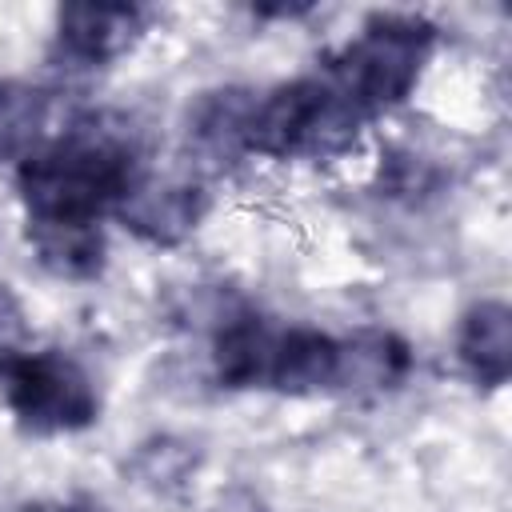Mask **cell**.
<instances>
[{
    "mask_svg": "<svg viewBox=\"0 0 512 512\" xmlns=\"http://www.w3.org/2000/svg\"><path fill=\"white\" fill-rule=\"evenodd\" d=\"M140 152L124 128L104 120L72 124L48 148L20 160L16 188L28 224H100L140 184Z\"/></svg>",
    "mask_w": 512,
    "mask_h": 512,
    "instance_id": "6da1fadb",
    "label": "cell"
},
{
    "mask_svg": "<svg viewBox=\"0 0 512 512\" xmlns=\"http://www.w3.org/2000/svg\"><path fill=\"white\" fill-rule=\"evenodd\" d=\"M364 112L328 80L304 76L252 104L248 152L276 160H328L356 144Z\"/></svg>",
    "mask_w": 512,
    "mask_h": 512,
    "instance_id": "7a4b0ae2",
    "label": "cell"
},
{
    "mask_svg": "<svg viewBox=\"0 0 512 512\" xmlns=\"http://www.w3.org/2000/svg\"><path fill=\"white\" fill-rule=\"evenodd\" d=\"M432 48V24L420 16H372L364 32L336 56L328 60L324 76L364 112H388L396 108L420 80L424 60Z\"/></svg>",
    "mask_w": 512,
    "mask_h": 512,
    "instance_id": "3957f363",
    "label": "cell"
},
{
    "mask_svg": "<svg viewBox=\"0 0 512 512\" xmlns=\"http://www.w3.org/2000/svg\"><path fill=\"white\" fill-rule=\"evenodd\" d=\"M0 392L16 420L32 432H76L96 420V388L64 352L0 356Z\"/></svg>",
    "mask_w": 512,
    "mask_h": 512,
    "instance_id": "277c9868",
    "label": "cell"
},
{
    "mask_svg": "<svg viewBox=\"0 0 512 512\" xmlns=\"http://www.w3.org/2000/svg\"><path fill=\"white\" fill-rule=\"evenodd\" d=\"M140 24L132 4H68L56 16V48L76 68H100L132 48Z\"/></svg>",
    "mask_w": 512,
    "mask_h": 512,
    "instance_id": "5b68a950",
    "label": "cell"
},
{
    "mask_svg": "<svg viewBox=\"0 0 512 512\" xmlns=\"http://www.w3.org/2000/svg\"><path fill=\"white\" fill-rule=\"evenodd\" d=\"M336 380H340V340L316 328H276L264 388L308 396L320 388H336Z\"/></svg>",
    "mask_w": 512,
    "mask_h": 512,
    "instance_id": "8992f818",
    "label": "cell"
},
{
    "mask_svg": "<svg viewBox=\"0 0 512 512\" xmlns=\"http://www.w3.org/2000/svg\"><path fill=\"white\" fill-rule=\"evenodd\" d=\"M116 216L124 220V228H132L136 236H144L152 244H176L200 224L204 192L184 180H172V184L140 180L128 192V200L116 208Z\"/></svg>",
    "mask_w": 512,
    "mask_h": 512,
    "instance_id": "52a82bcc",
    "label": "cell"
},
{
    "mask_svg": "<svg viewBox=\"0 0 512 512\" xmlns=\"http://www.w3.org/2000/svg\"><path fill=\"white\" fill-rule=\"evenodd\" d=\"M456 348H460L464 368L480 384H488V388L504 384L512 372V312H508V304H500V300L476 304L460 324Z\"/></svg>",
    "mask_w": 512,
    "mask_h": 512,
    "instance_id": "ba28073f",
    "label": "cell"
},
{
    "mask_svg": "<svg viewBox=\"0 0 512 512\" xmlns=\"http://www.w3.org/2000/svg\"><path fill=\"white\" fill-rule=\"evenodd\" d=\"M252 96L248 92H212L196 104V116H192V144L208 156V160H232L240 152H248V120H252Z\"/></svg>",
    "mask_w": 512,
    "mask_h": 512,
    "instance_id": "9c48e42d",
    "label": "cell"
},
{
    "mask_svg": "<svg viewBox=\"0 0 512 512\" xmlns=\"http://www.w3.org/2000/svg\"><path fill=\"white\" fill-rule=\"evenodd\" d=\"M40 264L56 276L84 280L104 264V236L96 224H28Z\"/></svg>",
    "mask_w": 512,
    "mask_h": 512,
    "instance_id": "30bf717a",
    "label": "cell"
},
{
    "mask_svg": "<svg viewBox=\"0 0 512 512\" xmlns=\"http://www.w3.org/2000/svg\"><path fill=\"white\" fill-rule=\"evenodd\" d=\"M408 372V348L388 332H364L340 344L336 388H392Z\"/></svg>",
    "mask_w": 512,
    "mask_h": 512,
    "instance_id": "8fae6325",
    "label": "cell"
},
{
    "mask_svg": "<svg viewBox=\"0 0 512 512\" xmlns=\"http://www.w3.org/2000/svg\"><path fill=\"white\" fill-rule=\"evenodd\" d=\"M48 120V92L20 84V80H0V160L28 156L36 152V140Z\"/></svg>",
    "mask_w": 512,
    "mask_h": 512,
    "instance_id": "7c38bea8",
    "label": "cell"
},
{
    "mask_svg": "<svg viewBox=\"0 0 512 512\" xmlns=\"http://www.w3.org/2000/svg\"><path fill=\"white\" fill-rule=\"evenodd\" d=\"M20 340H24V312L12 300V292L0 284V356L20 352Z\"/></svg>",
    "mask_w": 512,
    "mask_h": 512,
    "instance_id": "4fadbf2b",
    "label": "cell"
},
{
    "mask_svg": "<svg viewBox=\"0 0 512 512\" xmlns=\"http://www.w3.org/2000/svg\"><path fill=\"white\" fill-rule=\"evenodd\" d=\"M220 512H264V508H260V500H252V496H240V508H232V500H228Z\"/></svg>",
    "mask_w": 512,
    "mask_h": 512,
    "instance_id": "5bb4252c",
    "label": "cell"
},
{
    "mask_svg": "<svg viewBox=\"0 0 512 512\" xmlns=\"http://www.w3.org/2000/svg\"><path fill=\"white\" fill-rule=\"evenodd\" d=\"M64 512H104L100 504H72V508H64Z\"/></svg>",
    "mask_w": 512,
    "mask_h": 512,
    "instance_id": "9a60e30c",
    "label": "cell"
}]
</instances>
